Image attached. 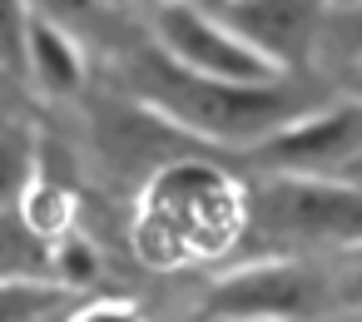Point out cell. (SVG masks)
Listing matches in <instances>:
<instances>
[{"instance_id":"cell-1","label":"cell","mask_w":362,"mask_h":322,"mask_svg":"<svg viewBox=\"0 0 362 322\" xmlns=\"http://www.w3.org/2000/svg\"><path fill=\"white\" fill-rule=\"evenodd\" d=\"M129 80L159 114H169L174 124H184L214 144H263L283 124L303 119L298 90H288L283 80H273V85H214V80H194V75L174 70L154 50H139V60L129 65Z\"/></svg>"},{"instance_id":"cell-2","label":"cell","mask_w":362,"mask_h":322,"mask_svg":"<svg viewBox=\"0 0 362 322\" xmlns=\"http://www.w3.org/2000/svg\"><path fill=\"white\" fill-rule=\"evenodd\" d=\"M149 50L174 70L214 85H273L283 80L258 50H248L233 30H223L209 6H159L149 11Z\"/></svg>"},{"instance_id":"cell-3","label":"cell","mask_w":362,"mask_h":322,"mask_svg":"<svg viewBox=\"0 0 362 322\" xmlns=\"http://www.w3.org/2000/svg\"><path fill=\"white\" fill-rule=\"evenodd\" d=\"M263 159L283 169L288 179H313V184H347L352 189V164H357V105L303 114L283 124L273 139H263Z\"/></svg>"},{"instance_id":"cell-4","label":"cell","mask_w":362,"mask_h":322,"mask_svg":"<svg viewBox=\"0 0 362 322\" xmlns=\"http://www.w3.org/2000/svg\"><path fill=\"white\" fill-rule=\"evenodd\" d=\"M313 297V278L298 263H258L218 282L214 322H288Z\"/></svg>"},{"instance_id":"cell-5","label":"cell","mask_w":362,"mask_h":322,"mask_svg":"<svg viewBox=\"0 0 362 322\" xmlns=\"http://www.w3.org/2000/svg\"><path fill=\"white\" fill-rule=\"evenodd\" d=\"M268 218L293 233H352L357 223V189L347 184H313V179H283L268 189Z\"/></svg>"},{"instance_id":"cell-6","label":"cell","mask_w":362,"mask_h":322,"mask_svg":"<svg viewBox=\"0 0 362 322\" xmlns=\"http://www.w3.org/2000/svg\"><path fill=\"white\" fill-rule=\"evenodd\" d=\"M21 55L45 95H75L85 85V50L70 30H60L50 16H25Z\"/></svg>"},{"instance_id":"cell-7","label":"cell","mask_w":362,"mask_h":322,"mask_svg":"<svg viewBox=\"0 0 362 322\" xmlns=\"http://www.w3.org/2000/svg\"><path fill=\"white\" fill-rule=\"evenodd\" d=\"M55 307H60V287L50 282H30V278L0 282V322H45Z\"/></svg>"},{"instance_id":"cell-8","label":"cell","mask_w":362,"mask_h":322,"mask_svg":"<svg viewBox=\"0 0 362 322\" xmlns=\"http://www.w3.org/2000/svg\"><path fill=\"white\" fill-rule=\"evenodd\" d=\"M55 268H60V278H65L70 287H80V282H90V278H95V268H100V263H95V253H90L80 238H65V243L55 248Z\"/></svg>"},{"instance_id":"cell-9","label":"cell","mask_w":362,"mask_h":322,"mask_svg":"<svg viewBox=\"0 0 362 322\" xmlns=\"http://www.w3.org/2000/svg\"><path fill=\"white\" fill-rule=\"evenodd\" d=\"M60 322H144V312H139L134 302L100 297V302H85V307H75V312H70V317H60Z\"/></svg>"},{"instance_id":"cell-10","label":"cell","mask_w":362,"mask_h":322,"mask_svg":"<svg viewBox=\"0 0 362 322\" xmlns=\"http://www.w3.org/2000/svg\"><path fill=\"white\" fill-rule=\"evenodd\" d=\"M204 322H214V317H204Z\"/></svg>"}]
</instances>
